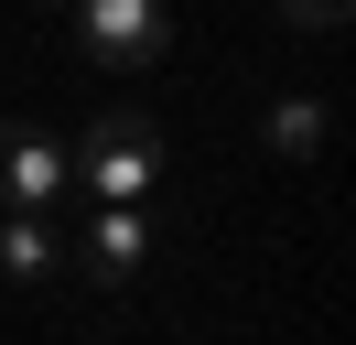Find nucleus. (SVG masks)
Here are the masks:
<instances>
[{
    "label": "nucleus",
    "mask_w": 356,
    "mask_h": 345,
    "mask_svg": "<svg viewBox=\"0 0 356 345\" xmlns=\"http://www.w3.org/2000/svg\"><path fill=\"white\" fill-rule=\"evenodd\" d=\"M65 172L97 194V205H140V194L162 184V119L152 108H97V119L65 141Z\"/></svg>",
    "instance_id": "obj_1"
},
{
    "label": "nucleus",
    "mask_w": 356,
    "mask_h": 345,
    "mask_svg": "<svg viewBox=\"0 0 356 345\" xmlns=\"http://www.w3.org/2000/svg\"><path fill=\"white\" fill-rule=\"evenodd\" d=\"M65 22H76V43H87V65L119 76V86L173 54V11H162V0H65Z\"/></svg>",
    "instance_id": "obj_2"
},
{
    "label": "nucleus",
    "mask_w": 356,
    "mask_h": 345,
    "mask_svg": "<svg viewBox=\"0 0 356 345\" xmlns=\"http://www.w3.org/2000/svg\"><path fill=\"white\" fill-rule=\"evenodd\" d=\"M65 184H76V172H65V141H54V129L0 119V216H44Z\"/></svg>",
    "instance_id": "obj_3"
},
{
    "label": "nucleus",
    "mask_w": 356,
    "mask_h": 345,
    "mask_svg": "<svg viewBox=\"0 0 356 345\" xmlns=\"http://www.w3.org/2000/svg\"><path fill=\"white\" fill-rule=\"evenodd\" d=\"M152 248H162V227H152V216H140V205H97L87 227H76V248H65V270H87V280H130V270H140V259H152Z\"/></svg>",
    "instance_id": "obj_4"
},
{
    "label": "nucleus",
    "mask_w": 356,
    "mask_h": 345,
    "mask_svg": "<svg viewBox=\"0 0 356 345\" xmlns=\"http://www.w3.org/2000/svg\"><path fill=\"white\" fill-rule=\"evenodd\" d=\"M65 270V237L44 216H0V280H54Z\"/></svg>",
    "instance_id": "obj_5"
},
{
    "label": "nucleus",
    "mask_w": 356,
    "mask_h": 345,
    "mask_svg": "<svg viewBox=\"0 0 356 345\" xmlns=\"http://www.w3.org/2000/svg\"><path fill=\"white\" fill-rule=\"evenodd\" d=\"M270 151L313 162V151H324V108H313V97H281V108H270Z\"/></svg>",
    "instance_id": "obj_6"
},
{
    "label": "nucleus",
    "mask_w": 356,
    "mask_h": 345,
    "mask_svg": "<svg viewBox=\"0 0 356 345\" xmlns=\"http://www.w3.org/2000/svg\"><path fill=\"white\" fill-rule=\"evenodd\" d=\"M281 22H302V33H334V22H346V0H281Z\"/></svg>",
    "instance_id": "obj_7"
}]
</instances>
